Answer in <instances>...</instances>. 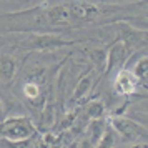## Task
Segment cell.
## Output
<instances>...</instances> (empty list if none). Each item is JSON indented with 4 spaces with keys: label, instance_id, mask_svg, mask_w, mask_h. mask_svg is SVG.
<instances>
[{
    "label": "cell",
    "instance_id": "obj_1",
    "mask_svg": "<svg viewBox=\"0 0 148 148\" xmlns=\"http://www.w3.org/2000/svg\"><path fill=\"white\" fill-rule=\"evenodd\" d=\"M38 135V128L28 116H12L0 120V140L22 141Z\"/></svg>",
    "mask_w": 148,
    "mask_h": 148
},
{
    "label": "cell",
    "instance_id": "obj_2",
    "mask_svg": "<svg viewBox=\"0 0 148 148\" xmlns=\"http://www.w3.org/2000/svg\"><path fill=\"white\" fill-rule=\"evenodd\" d=\"M108 125L115 130V133L121 136L123 140L130 141V143H140V141H147L148 132L147 127L138 123L136 120H132L128 116H115V115H110L107 116Z\"/></svg>",
    "mask_w": 148,
    "mask_h": 148
},
{
    "label": "cell",
    "instance_id": "obj_3",
    "mask_svg": "<svg viewBox=\"0 0 148 148\" xmlns=\"http://www.w3.org/2000/svg\"><path fill=\"white\" fill-rule=\"evenodd\" d=\"M75 40H67L57 35H34L28 38V43H25V47L28 50H40V52H47V50H57L62 47H68L73 45Z\"/></svg>",
    "mask_w": 148,
    "mask_h": 148
},
{
    "label": "cell",
    "instance_id": "obj_4",
    "mask_svg": "<svg viewBox=\"0 0 148 148\" xmlns=\"http://www.w3.org/2000/svg\"><path fill=\"white\" fill-rule=\"evenodd\" d=\"M113 92L120 97H128V95L136 93V88L140 87V82L135 77V73L128 68H120L113 78Z\"/></svg>",
    "mask_w": 148,
    "mask_h": 148
},
{
    "label": "cell",
    "instance_id": "obj_5",
    "mask_svg": "<svg viewBox=\"0 0 148 148\" xmlns=\"http://www.w3.org/2000/svg\"><path fill=\"white\" fill-rule=\"evenodd\" d=\"M128 55L130 53H128V48L125 45V42L123 40L115 42L113 45L110 47V50L105 53V70H103V73L110 75L115 68L120 70V67L125 65Z\"/></svg>",
    "mask_w": 148,
    "mask_h": 148
},
{
    "label": "cell",
    "instance_id": "obj_6",
    "mask_svg": "<svg viewBox=\"0 0 148 148\" xmlns=\"http://www.w3.org/2000/svg\"><path fill=\"white\" fill-rule=\"evenodd\" d=\"M68 5H70V12H72L73 22H93L101 14L100 5L87 2V0L68 2Z\"/></svg>",
    "mask_w": 148,
    "mask_h": 148
},
{
    "label": "cell",
    "instance_id": "obj_7",
    "mask_svg": "<svg viewBox=\"0 0 148 148\" xmlns=\"http://www.w3.org/2000/svg\"><path fill=\"white\" fill-rule=\"evenodd\" d=\"M92 87H93V75H92V70H88L85 75H82L77 87H75L73 93L68 100V105L70 108H75V107H80L87 101V95L92 92Z\"/></svg>",
    "mask_w": 148,
    "mask_h": 148
},
{
    "label": "cell",
    "instance_id": "obj_8",
    "mask_svg": "<svg viewBox=\"0 0 148 148\" xmlns=\"http://www.w3.org/2000/svg\"><path fill=\"white\" fill-rule=\"evenodd\" d=\"M45 15H47V20L50 25H72L73 23L68 3H58L55 7L48 8Z\"/></svg>",
    "mask_w": 148,
    "mask_h": 148
},
{
    "label": "cell",
    "instance_id": "obj_9",
    "mask_svg": "<svg viewBox=\"0 0 148 148\" xmlns=\"http://www.w3.org/2000/svg\"><path fill=\"white\" fill-rule=\"evenodd\" d=\"M23 95H25L28 103L34 108H37V110H42V107H43V103H45V100H47V97H48L47 93L42 92L40 83L35 80H28L23 85Z\"/></svg>",
    "mask_w": 148,
    "mask_h": 148
},
{
    "label": "cell",
    "instance_id": "obj_10",
    "mask_svg": "<svg viewBox=\"0 0 148 148\" xmlns=\"http://www.w3.org/2000/svg\"><path fill=\"white\" fill-rule=\"evenodd\" d=\"M17 60L8 53L0 55V83L2 85H10L17 75Z\"/></svg>",
    "mask_w": 148,
    "mask_h": 148
},
{
    "label": "cell",
    "instance_id": "obj_11",
    "mask_svg": "<svg viewBox=\"0 0 148 148\" xmlns=\"http://www.w3.org/2000/svg\"><path fill=\"white\" fill-rule=\"evenodd\" d=\"M107 125H108V121H107L105 116H103V118H97V120H90L88 125H87V128L83 130L82 136H85V138L90 140L93 145H97V141L100 140V136L103 135Z\"/></svg>",
    "mask_w": 148,
    "mask_h": 148
},
{
    "label": "cell",
    "instance_id": "obj_12",
    "mask_svg": "<svg viewBox=\"0 0 148 148\" xmlns=\"http://www.w3.org/2000/svg\"><path fill=\"white\" fill-rule=\"evenodd\" d=\"M55 101L47 97V100L43 103V107L40 110V127L43 132H48V130H52L55 125Z\"/></svg>",
    "mask_w": 148,
    "mask_h": 148
},
{
    "label": "cell",
    "instance_id": "obj_13",
    "mask_svg": "<svg viewBox=\"0 0 148 148\" xmlns=\"http://www.w3.org/2000/svg\"><path fill=\"white\" fill-rule=\"evenodd\" d=\"M82 112L88 120H97V118H103L105 116V103L101 98H93V100H87L82 105Z\"/></svg>",
    "mask_w": 148,
    "mask_h": 148
},
{
    "label": "cell",
    "instance_id": "obj_14",
    "mask_svg": "<svg viewBox=\"0 0 148 148\" xmlns=\"http://www.w3.org/2000/svg\"><path fill=\"white\" fill-rule=\"evenodd\" d=\"M132 72H133L135 77L138 78L140 87L147 88V85H148V57L147 55H141L140 58H138V62L135 63V67H133Z\"/></svg>",
    "mask_w": 148,
    "mask_h": 148
},
{
    "label": "cell",
    "instance_id": "obj_15",
    "mask_svg": "<svg viewBox=\"0 0 148 148\" xmlns=\"http://www.w3.org/2000/svg\"><path fill=\"white\" fill-rule=\"evenodd\" d=\"M116 138H118V135L115 133V130L110 127V125H107L105 132H103V135L100 136V140L97 141L95 148H115Z\"/></svg>",
    "mask_w": 148,
    "mask_h": 148
},
{
    "label": "cell",
    "instance_id": "obj_16",
    "mask_svg": "<svg viewBox=\"0 0 148 148\" xmlns=\"http://www.w3.org/2000/svg\"><path fill=\"white\" fill-rule=\"evenodd\" d=\"M32 148H52V145L48 141L43 140V136H35V141L32 143Z\"/></svg>",
    "mask_w": 148,
    "mask_h": 148
},
{
    "label": "cell",
    "instance_id": "obj_17",
    "mask_svg": "<svg viewBox=\"0 0 148 148\" xmlns=\"http://www.w3.org/2000/svg\"><path fill=\"white\" fill-rule=\"evenodd\" d=\"M87 2H92L97 5H115V3H121L125 0H87Z\"/></svg>",
    "mask_w": 148,
    "mask_h": 148
},
{
    "label": "cell",
    "instance_id": "obj_18",
    "mask_svg": "<svg viewBox=\"0 0 148 148\" xmlns=\"http://www.w3.org/2000/svg\"><path fill=\"white\" fill-rule=\"evenodd\" d=\"M78 148H95V145L85 136H82V138H78Z\"/></svg>",
    "mask_w": 148,
    "mask_h": 148
},
{
    "label": "cell",
    "instance_id": "obj_19",
    "mask_svg": "<svg viewBox=\"0 0 148 148\" xmlns=\"http://www.w3.org/2000/svg\"><path fill=\"white\" fill-rule=\"evenodd\" d=\"M128 148H147V141H140V143H133L132 147Z\"/></svg>",
    "mask_w": 148,
    "mask_h": 148
},
{
    "label": "cell",
    "instance_id": "obj_20",
    "mask_svg": "<svg viewBox=\"0 0 148 148\" xmlns=\"http://www.w3.org/2000/svg\"><path fill=\"white\" fill-rule=\"evenodd\" d=\"M3 118V103H2V100H0V120Z\"/></svg>",
    "mask_w": 148,
    "mask_h": 148
}]
</instances>
